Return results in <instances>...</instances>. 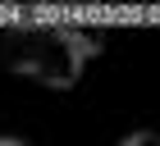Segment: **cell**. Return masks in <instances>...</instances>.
<instances>
[{
	"label": "cell",
	"mask_w": 160,
	"mask_h": 146,
	"mask_svg": "<svg viewBox=\"0 0 160 146\" xmlns=\"http://www.w3.org/2000/svg\"><path fill=\"white\" fill-rule=\"evenodd\" d=\"M5 69L37 78L46 87H73L92 55V36L73 27H50V23H28V27H5L0 41Z\"/></svg>",
	"instance_id": "obj_1"
},
{
	"label": "cell",
	"mask_w": 160,
	"mask_h": 146,
	"mask_svg": "<svg viewBox=\"0 0 160 146\" xmlns=\"http://www.w3.org/2000/svg\"><path fill=\"white\" fill-rule=\"evenodd\" d=\"M123 146H160V133H133Z\"/></svg>",
	"instance_id": "obj_2"
},
{
	"label": "cell",
	"mask_w": 160,
	"mask_h": 146,
	"mask_svg": "<svg viewBox=\"0 0 160 146\" xmlns=\"http://www.w3.org/2000/svg\"><path fill=\"white\" fill-rule=\"evenodd\" d=\"M0 146H28V142H18V137H0Z\"/></svg>",
	"instance_id": "obj_3"
}]
</instances>
